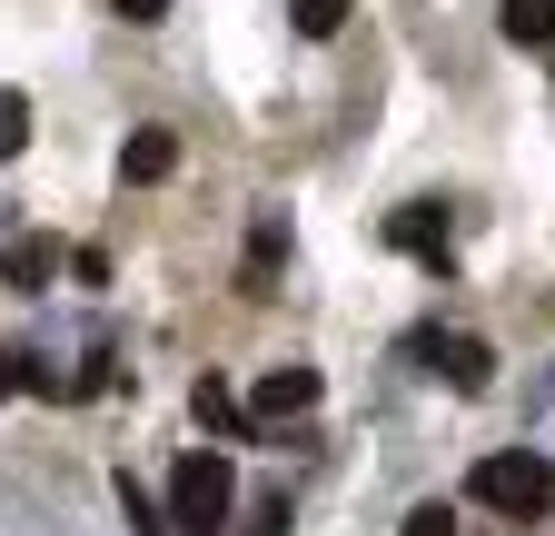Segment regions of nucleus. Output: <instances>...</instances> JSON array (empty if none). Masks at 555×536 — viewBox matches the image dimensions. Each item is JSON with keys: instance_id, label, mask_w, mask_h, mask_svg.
Wrapping results in <instances>:
<instances>
[{"instance_id": "f257e3e1", "label": "nucleus", "mask_w": 555, "mask_h": 536, "mask_svg": "<svg viewBox=\"0 0 555 536\" xmlns=\"http://www.w3.org/2000/svg\"><path fill=\"white\" fill-rule=\"evenodd\" d=\"M229 507H238L229 457H219V447H189V457H179V477H169V536H219Z\"/></svg>"}, {"instance_id": "f03ea898", "label": "nucleus", "mask_w": 555, "mask_h": 536, "mask_svg": "<svg viewBox=\"0 0 555 536\" xmlns=\"http://www.w3.org/2000/svg\"><path fill=\"white\" fill-rule=\"evenodd\" d=\"M466 497H476V507H496V516H545V497H555V467H545L535 447H496V457H476Z\"/></svg>"}, {"instance_id": "7ed1b4c3", "label": "nucleus", "mask_w": 555, "mask_h": 536, "mask_svg": "<svg viewBox=\"0 0 555 536\" xmlns=\"http://www.w3.org/2000/svg\"><path fill=\"white\" fill-rule=\"evenodd\" d=\"M387 239H397L406 258H427L437 279H447V258H456V229H447V209H437V199H406V209L387 219Z\"/></svg>"}, {"instance_id": "20e7f679", "label": "nucleus", "mask_w": 555, "mask_h": 536, "mask_svg": "<svg viewBox=\"0 0 555 536\" xmlns=\"http://www.w3.org/2000/svg\"><path fill=\"white\" fill-rule=\"evenodd\" d=\"M416 358H437V378L456 397H486V387H496V348H486V339H416Z\"/></svg>"}, {"instance_id": "39448f33", "label": "nucleus", "mask_w": 555, "mask_h": 536, "mask_svg": "<svg viewBox=\"0 0 555 536\" xmlns=\"http://www.w3.org/2000/svg\"><path fill=\"white\" fill-rule=\"evenodd\" d=\"M298 408H318V368H268L248 387V418H298Z\"/></svg>"}, {"instance_id": "423d86ee", "label": "nucleus", "mask_w": 555, "mask_h": 536, "mask_svg": "<svg viewBox=\"0 0 555 536\" xmlns=\"http://www.w3.org/2000/svg\"><path fill=\"white\" fill-rule=\"evenodd\" d=\"M50 268H69V248L40 239V229H21L11 248H0V279H11V289H50Z\"/></svg>"}, {"instance_id": "0eeeda50", "label": "nucleus", "mask_w": 555, "mask_h": 536, "mask_svg": "<svg viewBox=\"0 0 555 536\" xmlns=\"http://www.w3.org/2000/svg\"><path fill=\"white\" fill-rule=\"evenodd\" d=\"M119 169H129V179H139V189H159V179H169V169H179V140H169V129H139V140H129V150H119Z\"/></svg>"}, {"instance_id": "6e6552de", "label": "nucleus", "mask_w": 555, "mask_h": 536, "mask_svg": "<svg viewBox=\"0 0 555 536\" xmlns=\"http://www.w3.org/2000/svg\"><path fill=\"white\" fill-rule=\"evenodd\" d=\"M496 30H506L516 50H545V40H555V0H496Z\"/></svg>"}, {"instance_id": "1a4fd4ad", "label": "nucleus", "mask_w": 555, "mask_h": 536, "mask_svg": "<svg viewBox=\"0 0 555 536\" xmlns=\"http://www.w3.org/2000/svg\"><path fill=\"white\" fill-rule=\"evenodd\" d=\"M288 258V219H258V239H248V298H268V268Z\"/></svg>"}, {"instance_id": "9d476101", "label": "nucleus", "mask_w": 555, "mask_h": 536, "mask_svg": "<svg viewBox=\"0 0 555 536\" xmlns=\"http://www.w3.org/2000/svg\"><path fill=\"white\" fill-rule=\"evenodd\" d=\"M189 408H198V427H248V408H238L219 378H198V387H189Z\"/></svg>"}, {"instance_id": "9b49d317", "label": "nucleus", "mask_w": 555, "mask_h": 536, "mask_svg": "<svg viewBox=\"0 0 555 536\" xmlns=\"http://www.w3.org/2000/svg\"><path fill=\"white\" fill-rule=\"evenodd\" d=\"M288 21H298L308 40H337V30H347V0H288Z\"/></svg>"}, {"instance_id": "f8f14e48", "label": "nucleus", "mask_w": 555, "mask_h": 536, "mask_svg": "<svg viewBox=\"0 0 555 536\" xmlns=\"http://www.w3.org/2000/svg\"><path fill=\"white\" fill-rule=\"evenodd\" d=\"M0 387H21V397H60V378L40 358H0Z\"/></svg>"}, {"instance_id": "ddd939ff", "label": "nucleus", "mask_w": 555, "mask_h": 536, "mask_svg": "<svg viewBox=\"0 0 555 536\" xmlns=\"http://www.w3.org/2000/svg\"><path fill=\"white\" fill-rule=\"evenodd\" d=\"M21 140H30V100L0 90V159H21Z\"/></svg>"}, {"instance_id": "4468645a", "label": "nucleus", "mask_w": 555, "mask_h": 536, "mask_svg": "<svg viewBox=\"0 0 555 536\" xmlns=\"http://www.w3.org/2000/svg\"><path fill=\"white\" fill-rule=\"evenodd\" d=\"M397 536H456V507H447V497H427V507H416Z\"/></svg>"}, {"instance_id": "2eb2a0df", "label": "nucleus", "mask_w": 555, "mask_h": 536, "mask_svg": "<svg viewBox=\"0 0 555 536\" xmlns=\"http://www.w3.org/2000/svg\"><path fill=\"white\" fill-rule=\"evenodd\" d=\"M119 507H129V526H139V536H169V526H159V507H150V487H129V477H119Z\"/></svg>"}, {"instance_id": "dca6fc26", "label": "nucleus", "mask_w": 555, "mask_h": 536, "mask_svg": "<svg viewBox=\"0 0 555 536\" xmlns=\"http://www.w3.org/2000/svg\"><path fill=\"white\" fill-rule=\"evenodd\" d=\"M119 21H169V0H109Z\"/></svg>"}]
</instances>
